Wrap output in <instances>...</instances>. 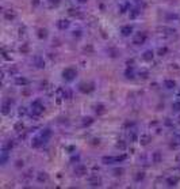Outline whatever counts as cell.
<instances>
[{"mask_svg": "<svg viewBox=\"0 0 180 189\" xmlns=\"http://www.w3.org/2000/svg\"><path fill=\"white\" fill-rule=\"evenodd\" d=\"M62 75H64V78L67 80H72L73 78L76 76V71H75V69H72V68H67Z\"/></svg>", "mask_w": 180, "mask_h": 189, "instance_id": "cell-1", "label": "cell"}, {"mask_svg": "<svg viewBox=\"0 0 180 189\" xmlns=\"http://www.w3.org/2000/svg\"><path fill=\"white\" fill-rule=\"evenodd\" d=\"M44 112V106H41L39 105V101H35L34 105H33V113H35V114H39V113Z\"/></svg>", "mask_w": 180, "mask_h": 189, "instance_id": "cell-2", "label": "cell"}, {"mask_svg": "<svg viewBox=\"0 0 180 189\" xmlns=\"http://www.w3.org/2000/svg\"><path fill=\"white\" fill-rule=\"evenodd\" d=\"M145 34H138V36H137V38L134 40V44H139V42H144L145 41Z\"/></svg>", "mask_w": 180, "mask_h": 189, "instance_id": "cell-3", "label": "cell"}, {"mask_svg": "<svg viewBox=\"0 0 180 189\" xmlns=\"http://www.w3.org/2000/svg\"><path fill=\"white\" fill-rule=\"evenodd\" d=\"M130 33H131V27H130V26L122 27V34H123V36H129Z\"/></svg>", "mask_w": 180, "mask_h": 189, "instance_id": "cell-4", "label": "cell"}, {"mask_svg": "<svg viewBox=\"0 0 180 189\" xmlns=\"http://www.w3.org/2000/svg\"><path fill=\"white\" fill-rule=\"evenodd\" d=\"M58 27H60V29H65V27H68V22L67 21H60Z\"/></svg>", "mask_w": 180, "mask_h": 189, "instance_id": "cell-5", "label": "cell"}, {"mask_svg": "<svg viewBox=\"0 0 180 189\" xmlns=\"http://www.w3.org/2000/svg\"><path fill=\"white\" fill-rule=\"evenodd\" d=\"M152 57H153V53H152V52H146L145 56H144V59H145V60H150Z\"/></svg>", "mask_w": 180, "mask_h": 189, "instance_id": "cell-6", "label": "cell"}, {"mask_svg": "<svg viewBox=\"0 0 180 189\" xmlns=\"http://www.w3.org/2000/svg\"><path fill=\"white\" fill-rule=\"evenodd\" d=\"M165 84L168 86V89H172V87H175V82H172V80H167Z\"/></svg>", "mask_w": 180, "mask_h": 189, "instance_id": "cell-7", "label": "cell"}, {"mask_svg": "<svg viewBox=\"0 0 180 189\" xmlns=\"http://www.w3.org/2000/svg\"><path fill=\"white\" fill-rule=\"evenodd\" d=\"M173 109L175 110H180V102H175V104H173Z\"/></svg>", "mask_w": 180, "mask_h": 189, "instance_id": "cell-8", "label": "cell"}, {"mask_svg": "<svg viewBox=\"0 0 180 189\" xmlns=\"http://www.w3.org/2000/svg\"><path fill=\"white\" fill-rule=\"evenodd\" d=\"M168 182L171 184V185H172V184H176V182H177V178H175V180H173V178H171V180H169Z\"/></svg>", "mask_w": 180, "mask_h": 189, "instance_id": "cell-9", "label": "cell"}, {"mask_svg": "<svg viewBox=\"0 0 180 189\" xmlns=\"http://www.w3.org/2000/svg\"><path fill=\"white\" fill-rule=\"evenodd\" d=\"M16 82H18V83H27V80H26V79H18Z\"/></svg>", "mask_w": 180, "mask_h": 189, "instance_id": "cell-10", "label": "cell"}, {"mask_svg": "<svg viewBox=\"0 0 180 189\" xmlns=\"http://www.w3.org/2000/svg\"><path fill=\"white\" fill-rule=\"evenodd\" d=\"M80 1H85V0H80Z\"/></svg>", "mask_w": 180, "mask_h": 189, "instance_id": "cell-11", "label": "cell"}]
</instances>
